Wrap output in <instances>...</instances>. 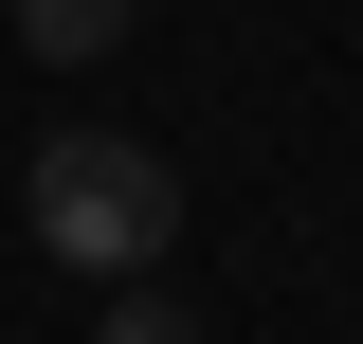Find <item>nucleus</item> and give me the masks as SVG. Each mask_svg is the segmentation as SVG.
Segmentation results:
<instances>
[{
  "mask_svg": "<svg viewBox=\"0 0 363 344\" xmlns=\"http://www.w3.org/2000/svg\"><path fill=\"white\" fill-rule=\"evenodd\" d=\"M37 254L91 272V290H145V272L182 254V181H164V145H128V127H55V145H37Z\"/></svg>",
  "mask_w": 363,
  "mask_h": 344,
  "instance_id": "f257e3e1",
  "label": "nucleus"
},
{
  "mask_svg": "<svg viewBox=\"0 0 363 344\" xmlns=\"http://www.w3.org/2000/svg\"><path fill=\"white\" fill-rule=\"evenodd\" d=\"M18 37H37V55H55V73H91V55L128 37V0H18Z\"/></svg>",
  "mask_w": 363,
  "mask_h": 344,
  "instance_id": "f03ea898",
  "label": "nucleus"
},
{
  "mask_svg": "<svg viewBox=\"0 0 363 344\" xmlns=\"http://www.w3.org/2000/svg\"><path fill=\"white\" fill-rule=\"evenodd\" d=\"M91 344H200V308H182V290H109V326H91Z\"/></svg>",
  "mask_w": 363,
  "mask_h": 344,
  "instance_id": "7ed1b4c3",
  "label": "nucleus"
}]
</instances>
